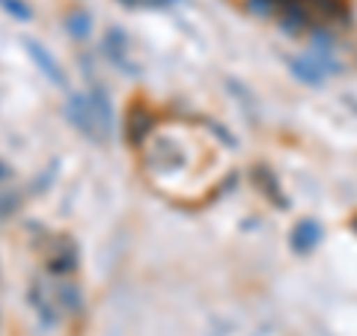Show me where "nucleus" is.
<instances>
[{"label":"nucleus","instance_id":"nucleus-1","mask_svg":"<svg viewBox=\"0 0 357 336\" xmlns=\"http://www.w3.org/2000/svg\"><path fill=\"white\" fill-rule=\"evenodd\" d=\"M137 170L152 190L173 203L191 206L215 194V152L199 125L182 119H149L134 134Z\"/></svg>","mask_w":357,"mask_h":336}]
</instances>
